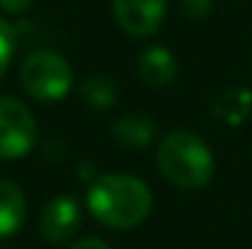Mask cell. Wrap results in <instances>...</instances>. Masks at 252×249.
Listing matches in <instances>:
<instances>
[{
	"label": "cell",
	"mask_w": 252,
	"mask_h": 249,
	"mask_svg": "<svg viewBox=\"0 0 252 249\" xmlns=\"http://www.w3.org/2000/svg\"><path fill=\"white\" fill-rule=\"evenodd\" d=\"M176 2L189 20H203L213 10V0H176Z\"/></svg>",
	"instance_id": "cell-13"
},
{
	"label": "cell",
	"mask_w": 252,
	"mask_h": 249,
	"mask_svg": "<svg viewBox=\"0 0 252 249\" xmlns=\"http://www.w3.org/2000/svg\"><path fill=\"white\" fill-rule=\"evenodd\" d=\"M20 83L32 98L42 103H54L69 95L74 85V71L62 54L37 49L25 56L20 66Z\"/></svg>",
	"instance_id": "cell-3"
},
{
	"label": "cell",
	"mask_w": 252,
	"mask_h": 249,
	"mask_svg": "<svg viewBox=\"0 0 252 249\" xmlns=\"http://www.w3.org/2000/svg\"><path fill=\"white\" fill-rule=\"evenodd\" d=\"M167 15V0H113V17L130 37H152Z\"/></svg>",
	"instance_id": "cell-6"
},
{
	"label": "cell",
	"mask_w": 252,
	"mask_h": 249,
	"mask_svg": "<svg viewBox=\"0 0 252 249\" xmlns=\"http://www.w3.org/2000/svg\"><path fill=\"white\" fill-rule=\"evenodd\" d=\"M79 95L84 98L91 108L105 110V108H110V105L115 103L118 88H115V83L110 81L108 76H103V74H91V76H86L84 81H81V85H79Z\"/></svg>",
	"instance_id": "cell-11"
},
{
	"label": "cell",
	"mask_w": 252,
	"mask_h": 249,
	"mask_svg": "<svg viewBox=\"0 0 252 249\" xmlns=\"http://www.w3.org/2000/svg\"><path fill=\"white\" fill-rule=\"evenodd\" d=\"M155 122L145 115L127 112L113 122V139L125 149H142L155 139Z\"/></svg>",
	"instance_id": "cell-9"
},
{
	"label": "cell",
	"mask_w": 252,
	"mask_h": 249,
	"mask_svg": "<svg viewBox=\"0 0 252 249\" xmlns=\"http://www.w3.org/2000/svg\"><path fill=\"white\" fill-rule=\"evenodd\" d=\"M37 139L39 130L30 108L12 95H0V159L27 157Z\"/></svg>",
	"instance_id": "cell-4"
},
{
	"label": "cell",
	"mask_w": 252,
	"mask_h": 249,
	"mask_svg": "<svg viewBox=\"0 0 252 249\" xmlns=\"http://www.w3.org/2000/svg\"><path fill=\"white\" fill-rule=\"evenodd\" d=\"M15 44H17V37H15V27L0 17V81L10 66V59L15 54Z\"/></svg>",
	"instance_id": "cell-12"
},
{
	"label": "cell",
	"mask_w": 252,
	"mask_h": 249,
	"mask_svg": "<svg viewBox=\"0 0 252 249\" xmlns=\"http://www.w3.org/2000/svg\"><path fill=\"white\" fill-rule=\"evenodd\" d=\"M137 74L142 83H147L150 88H164L176 79L179 74V64L174 59V54L162 44H152L147 47L140 59H137Z\"/></svg>",
	"instance_id": "cell-7"
},
{
	"label": "cell",
	"mask_w": 252,
	"mask_h": 249,
	"mask_svg": "<svg viewBox=\"0 0 252 249\" xmlns=\"http://www.w3.org/2000/svg\"><path fill=\"white\" fill-rule=\"evenodd\" d=\"M157 166L169 183L181 191L203 188L216 171L208 144L191 130H174L162 137L157 149Z\"/></svg>",
	"instance_id": "cell-2"
},
{
	"label": "cell",
	"mask_w": 252,
	"mask_h": 249,
	"mask_svg": "<svg viewBox=\"0 0 252 249\" xmlns=\"http://www.w3.org/2000/svg\"><path fill=\"white\" fill-rule=\"evenodd\" d=\"M71 249H110L103 240H98V237H86L81 242H76Z\"/></svg>",
	"instance_id": "cell-15"
},
{
	"label": "cell",
	"mask_w": 252,
	"mask_h": 249,
	"mask_svg": "<svg viewBox=\"0 0 252 249\" xmlns=\"http://www.w3.org/2000/svg\"><path fill=\"white\" fill-rule=\"evenodd\" d=\"M91 215L110 230H132L152 210V191L127 173H105L91 181L86 193Z\"/></svg>",
	"instance_id": "cell-1"
},
{
	"label": "cell",
	"mask_w": 252,
	"mask_h": 249,
	"mask_svg": "<svg viewBox=\"0 0 252 249\" xmlns=\"http://www.w3.org/2000/svg\"><path fill=\"white\" fill-rule=\"evenodd\" d=\"M250 108H252V93L245 90V88H235V90L223 93V95L216 100L213 112H216V117H220L223 122L238 125V122H243V120L248 117Z\"/></svg>",
	"instance_id": "cell-10"
},
{
	"label": "cell",
	"mask_w": 252,
	"mask_h": 249,
	"mask_svg": "<svg viewBox=\"0 0 252 249\" xmlns=\"http://www.w3.org/2000/svg\"><path fill=\"white\" fill-rule=\"evenodd\" d=\"M32 2H34V0H0V7H2V12H7V15H22L25 10L32 7Z\"/></svg>",
	"instance_id": "cell-14"
},
{
	"label": "cell",
	"mask_w": 252,
	"mask_h": 249,
	"mask_svg": "<svg viewBox=\"0 0 252 249\" xmlns=\"http://www.w3.org/2000/svg\"><path fill=\"white\" fill-rule=\"evenodd\" d=\"M81 222H84V215H81L79 200L69 193H62V195H54L44 205L39 215V235L52 245H64L79 232Z\"/></svg>",
	"instance_id": "cell-5"
},
{
	"label": "cell",
	"mask_w": 252,
	"mask_h": 249,
	"mask_svg": "<svg viewBox=\"0 0 252 249\" xmlns=\"http://www.w3.org/2000/svg\"><path fill=\"white\" fill-rule=\"evenodd\" d=\"M27 215V200L15 181H0V237H12Z\"/></svg>",
	"instance_id": "cell-8"
}]
</instances>
